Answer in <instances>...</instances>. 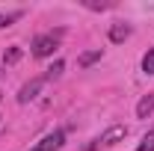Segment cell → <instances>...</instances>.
<instances>
[{"instance_id":"cell-1","label":"cell","mask_w":154,"mask_h":151,"mask_svg":"<svg viewBox=\"0 0 154 151\" xmlns=\"http://www.w3.org/2000/svg\"><path fill=\"white\" fill-rule=\"evenodd\" d=\"M65 36V30H51V33H42V36L33 39V48H30V54L36 59H45V57H54V51L59 48V42Z\"/></svg>"},{"instance_id":"cell-2","label":"cell","mask_w":154,"mask_h":151,"mask_svg":"<svg viewBox=\"0 0 154 151\" xmlns=\"http://www.w3.org/2000/svg\"><path fill=\"white\" fill-rule=\"evenodd\" d=\"M125 136H128V128H125V125H113L110 131H104L92 145H86L83 151H98V148H107V145H116V142L125 139Z\"/></svg>"},{"instance_id":"cell-3","label":"cell","mask_w":154,"mask_h":151,"mask_svg":"<svg viewBox=\"0 0 154 151\" xmlns=\"http://www.w3.org/2000/svg\"><path fill=\"white\" fill-rule=\"evenodd\" d=\"M62 145H65V131H54V133H48V136H42L30 151H59Z\"/></svg>"},{"instance_id":"cell-4","label":"cell","mask_w":154,"mask_h":151,"mask_svg":"<svg viewBox=\"0 0 154 151\" xmlns=\"http://www.w3.org/2000/svg\"><path fill=\"white\" fill-rule=\"evenodd\" d=\"M45 83H48V80H45V74H42V77H33L30 83H24V86L18 89V104H27V101H33V98L42 92V86H45Z\"/></svg>"},{"instance_id":"cell-5","label":"cell","mask_w":154,"mask_h":151,"mask_svg":"<svg viewBox=\"0 0 154 151\" xmlns=\"http://www.w3.org/2000/svg\"><path fill=\"white\" fill-rule=\"evenodd\" d=\"M131 24H125V21H116L113 27H110V42H125V39H131Z\"/></svg>"},{"instance_id":"cell-6","label":"cell","mask_w":154,"mask_h":151,"mask_svg":"<svg viewBox=\"0 0 154 151\" xmlns=\"http://www.w3.org/2000/svg\"><path fill=\"white\" fill-rule=\"evenodd\" d=\"M151 113H154V92H148V95H142L139 104H136V119H148Z\"/></svg>"},{"instance_id":"cell-7","label":"cell","mask_w":154,"mask_h":151,"mask_svg":"<svg viewBox=\"0 0 154 151\" xmlns=\"http://www.w3.org/2000/svg\"><path fill=\"white\" fill-rule=\"evenodd\" d=\"M24 18V12L21 9H15V12H0V30H6V27H12L15 21Z\"/></svg>"},{"instance_id":"cell-8","label":"cell","mask_w":154,"mask_h":151,"mask_svg":"<svg viewBox=\"0 0 154 151\" xmlns=\"http://www.w3.org/2000/svg\"><path fill=\"white\" fill-rule=\"evenodd\" d=\"M98 59H101V48H98V51H86L83 57L77 59V65H80V68H89V65H92V62H98Z\"/></svg>"},{"instance_id":"cell-9","label":"cell","mask_w":154,"mask_h":151,"mask_svg":"<svg viewBox=\"0 0 154 151\" xmlns=\"http://www.w3.org/2000/svg\"><path fill=\"white\" fill-rule=\"evenodd\" d=\"M142 74H151L154 77V48H148L145 57H142Z\"/></svg>"},{"instance_id":"cell-10","label":"cell","mask_w":154,"mask_h":151,"mask_svg":"<svg viewBox=\"0 0 154 151\" xmlns=\"http://www.w3.org/2000/svg\"><path fill=\"white\" fill-rule=\"evenodd\" d=\"M134 151H154V128H151L148 133H145L142 139H139V145H136Z\"/></svg>"},{"instance_id":"cell-11","label":"cell","mask_w":154,"mask_h":151,"mask_svg":"<svg viewBox=\"0 0 154 151\" xmlns=\"http://www.w3.org/2000/svg\"><path fill=\"white\" fill-rule=\"evenodd\" d=\"M62 68H65V62H62V59H57V62H54V65L45 71V80H57V77L62 74Z\"/></svg>"},{"instance_id":"cell-12","label":"cell","mask_w":154,"mask_h":151,"mask_svg":"<svg viewBox=\"0 0 154 151\" xmlns=\"http://www.w3.org/2000/svg\"><path fill=\"white\" fill-rule=\"evenodd\" d=\"M83 6H86V9H92V12H104V9H113L116 3H113V0H101V3H92V0H86Z\"/></svg>"},{"instance_id":"cell-13","label":"cell","mask_w":154,"mask_h":151,"mask_svg":"<svg viewBox=\"0 0 154 151\" xmlns=\"http://www.w3.org/2000/svg\"><path fill=\"white\" fill-rule=\"evenodd\" d=\"M18 57H21V48H9V51H6V57H3V62H15Z\"/></svg>"}]
</instances>
